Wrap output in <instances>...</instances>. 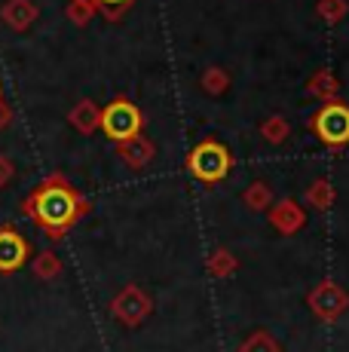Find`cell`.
Returning a JSON list of instances; mask_svg holds the SVG:
<instances>
[{
  "instance_id": "obj_1",
  "label": "cell",
  "mask_w": 349,
  "mask_h": 352,
  "mask_svg": "<svg viewBox=\"0 0 349 352\" xmlns=\"http://www.w3.org/2000/svg\"><path fill=\"white\" fill-rule=\"evenodd\" d=\"M25 214L34 218L37 227H43L46 233L62 236L68 227L80 221V214L86 212V202L80 199V193L71 184H65V178L52 175L49 181L37 187L34 193L25 199Z\"/></svg>"
},
{
  "instance_id": "obj_11",
  "label": "cell",
  "mask_w": 349,
  "mask_h": 352,
  "mask_svg": "<svg viewBox=\"0 0 349 352\" xmlns=\"http://www.w3.org/2000/svg\"><path fill=\"white\" fill-rule=\"evenodd\" d=\"M71 123L77 126L83 135H89V132H95V129L102 126V111H98L92 101H80V104L71 111Z\"/></svg>"
},
{
  "instance_id": "obj_19",
  "label": "cell",
  "mask_w": 349,
  "mask_h": 352,
  "mask_svg": "<svg viewBox=\"0 0 349 352\" xmlns=\"http://www.w3.org/2000/svg\"><path fill=\"white\" fill-rule=\"evenodd\" d=\"M203 86L212 92V96H221V92L227 89V74L221 71V67H212V71H205L203 77Z\"/></svg>"
},
{
  "instance_id": "obj_10",
  "label": "cell",
  "mask_w": 349,
  "mask_h": 352,
  "mask_svg": "<svg viewBox=\"0 0 349 352\" xmlns=\"http://www.w3.org/2000/svg\"><path fill=\"white\" fill-rule=\"evenodd\" d=\"M120 157L129 162L132 168H141V166H147V162H150L153 144H150V141H144L141 135H135L132 141H123V144H120Z\"/></svg>"
},
{
  "instance_id": "obj_14",
  "label": "cell",
  "mask_w": 349,
  "mask_h": 352,
  "mask_svg": "<svg viewBox=\"0 0 349 352\" xmlns=\"http://www.w3.org/2000/svg\"><path fill=\"white\" fill-rule=\"evenodd\" d=\"M239 352H282V346L270 331H254L239 343Z\"/></svg>"
},
{
  "instance_id": "obj_20",
  "label": "cell",
  "mask_w": 349,
  "mask_h": 352,
  "mask_svg": "<svg viewBox=\"0 0 349 352\" xmlns=\"http://www.w3.org/2000/svg\"><path fill=\"white\" fill-rule=\"evenodd\" d=\"M92 12H95V6H92L89 0H71V6H68L71 22H77V25H86V22H89Z\"/></svg>"
},
{
  "instance_id": "obj_12",
  "label": "cell",
  "mask_w": 349,
  "mask_h": 352,
  "mask_svg": "<svg viewBox=\"0 0 349 352\" xmlns=\"http://www.w3.org/2000/svg\"><path fill=\"white\" fill-rule=\"evenodd\" d=\"M306 202L315 208V212H328V208L334 206V187L328 184L325 178H319V181H313L310 184V190H306Z\"/></svg>"
},
{
  "instance_id": "obj_18",
  "label": "cell",
  "mask_w": 349,
  "mask_h": 352,
  "mask_svg": "<svg viewBox=\"0 0 349 352\" xmlns=\"http://www.w3.org/2000/svg\"><path fill=\"white\" fill-rule=\"evenodd\" d=\"M95 10H102L107 19H117V16H123L126 10L132 6V0H89Z\"/></svg>"
},
{
  "instance_id": "obj_4",
  "label": "cell",
  "mask_w": 349,
  "mask_h": 352,
  "mask_svg": "<svg viewBox=\"0 0 349 352\" xmlns=\"http://www.w3.org/2000/svg\"><path fill=\"white\" fill-rule=\"evenodd\" d=\"M313 132L319 135L322 144L346 147L349 144V107L340 104V101H328L313 117Z\"/></svg>"
},
{
  "instance_id": "obj_5",
  "label": "cell",
  "mask_w": 349,
  "mask_h": 352,
  "mask_svg": "<svg viewBox=\"0 0 349 352\" xmlns=\"http://www.w3.org/2000/svg\"><path fill=\"white\" fill-rule=\"evenodd\" d=\"M306 303H310V309L315 313V319H322V322H334V319H340V316L346 313V307H349V294L337 285V282L325 279V282H319V285L310 291Z\"/></svg>"
},
{
  "instance_id": "obj_9",
  "label": "cell",
  "mask_w": 349,
  "mask_h": 352,
  "mask_svg": "<svg viewBox=\"0 0 349 352\" xmlns=\"http://www.w3.org/2000/svg\"><path fill=\"white\" fill-rule=\"evenodd\" d=\"M0 16H3V22L10 25L12 31H25V28H31V22L37 19V6L31 3V0H10V3L0 10Z\"/></svg>"
},
{
  "instance_id": "obj_15",
  "label": "cell",
  "mask_w": 349,
  "mask_h": 352,
  "mask_svg": "<svg viewBox=\"0 0 349 352\" xmlns=\"http://www.w3.org/2000/svg\"><path fill=\"white\" fill-rule=\"evenodd\" d=\"M236 267H239L236 254H230L227 248H218V252H212V257H209V273L218 276V279L233 276V273H236Z\"/></svg>"
},
{
  "instance_id": "obj_13",
  "label": "cell",
  "mask_w": 349,
  "mask_h": 352,
  "mask_svg": "<svg viewBox=\"0 0 349 352\" xmlns=\"http://www.w3.org/2000/svg\"><path fill=\"white\" fill-rule=\"evenodd\" d=\"M243 199H245V206L251 208V212H267V208L273 206V190L264 184V181H254V184H248Z\"/></svg>"
},
{
  "instance_id": "obj_8",
  "label": "cell",
  "mask_w": 349,
  "mask_h": 352,
  "mask_svg": "<svg viewBox=\"0 0 349 352\" xmlns=\"http://www.w3.org/2000/svg\"><path fill=\"white\" fill-rule=\"evenodd\" d=\"M267 212H270V227L279 230L282 236H294V233H300V230L306 227L304 208H300L294 199H282L279 206H270Z\"/></svg>"
},
{
  "instance_id": "obj_2",
  "label": "cell",
  "mask_w": 349,
  "mask_h": 352,
  "mask_svg": "<svg viewBox=\"0 0 349 352\" xmlns=\"http://www.w3.org/2000/svg\"><path fill=\"white\" fill-rule=\"evenodd\" d=\"M230 168H233V157L221 141H203V144H196L190 151V157H187V172L196 181H203V184H218V181H224L227 175H230Z\"/></svg>"
},
{
  "instance_id": "obj_3",
  "label": "cell",
  "mask_w": 349,
  "mask_h": 352,
  "mask_svg": "<svg viewBox=\"0 0 349 352\" xmlns=\"http://www.w3.org/2000/svg\"><path fill=\"white\" fill-rule=\"evenodd\" d=\"M141 111L132 104L129 98H117L102 111V129L111 141L123 144V141H132L135 135H141Z\"/></svg>"
},
{
  "instance_id": "obj_21",
  "label": "cell",
  "mask_w": 349,
  "mask_h": 352,
  "mask_svg": "<svg viewBox=\"0 0 349 352\" xmlns=\"http://www.w3.org/2000/svg\"><path fill=\"white\" fill-rule=\"evenodd\" d=\"M334 89H337V83H334L328 74H319V77L310 83V92L319 98H334Z\"/></svg>"
},
{
  "instance_id": "obj_16",
  "label": "cell",
  "mask_w": 349,
  "mask_h": 352,
  "mask_svg": "<svg viewBox=\"0 0 349 352\" xmlns=\"http://www.w3.org/2000/svg\"><path fill=\"white\" fill-rule=\"evenodd\" d=\"M260 132H264V138L270 141V144H279V141H285L288 138V123L282 117H270L264 123V129H260Z\"/></svg>"
},
{
  "instance_id": "obj_17",
  "label": "cell",
  "mask_w": 349,
  "mask_h": 352,
  "mask_svg": "<svg viewBox=\"0 0 349 352\" xmlns=\"http://www.w3.org/2000/svg\"><path fill=\"white\" fill-rule=\"evenodd\" d=\"M58 270H62V263H58L56 254H40L37 263H34V273L40 276V279H56Z\"/></svg>"
},
{
  "instance_id": "obj_22",
  "label": "cell",
  "mask_w": 349,
  "mask_h": 352,
  "mask_svg": "<svg viewBox=\"0 0 349 352\" xmlns=\"http://www.w3.org/2000/svg\"><path fill=\"white\" fill-rule=\"evenodd\" d=\"M340 12H344V6H340L337 0H325V3H322V16H328V22L340 19Z\"/></svg>"
},
{
  "instance_id": "obj_7",
  "label": "cell",
  "mask_w": 349,
  "mask_h": 352,
  "mask_svg": "<svg viewBox=\"0 0 349 352\" xmlns=\"http://www.w3.org/2000/svg\"><path fill=\"white\" fill-rule=\"evenodd\" d=\"M28 239L19 236L12 227L0 230V273H12L19 270L25 261H28Z\"/></svg>"
},
{
  "instance_id": "obj_6",
  "label": "cell",
  "mask_w": 349,
  "mask_h": 352,
  "mask_svg": "<svg viewBox=\"0 0 349 352\" xmlns=\"http://www.w3.org/2000/svg\"><path fill=\"white\" fill-rule=\"evenodd\" d=\"M111 313H113V319L117 322L129 324V328H138V324L150 316V297H147L141 288L129 285V288H123L117 297H113Z\"/></svg>"
},
{
  "instance_id": "obj_23",
  "label": "cell",
  "mask_w": 349,
  "mask_h": 352,
  "mask_svg": "<svg viewBox=\"0 0 349 352\" xmlns=\"http://www.w3.org/2000/svg\"><path fill=\"white\" fill-rule=\"evenodd\" d=\"M10 178H12V162L6 157H0V187H3Z\"/></svg>"
}]
</instances>
